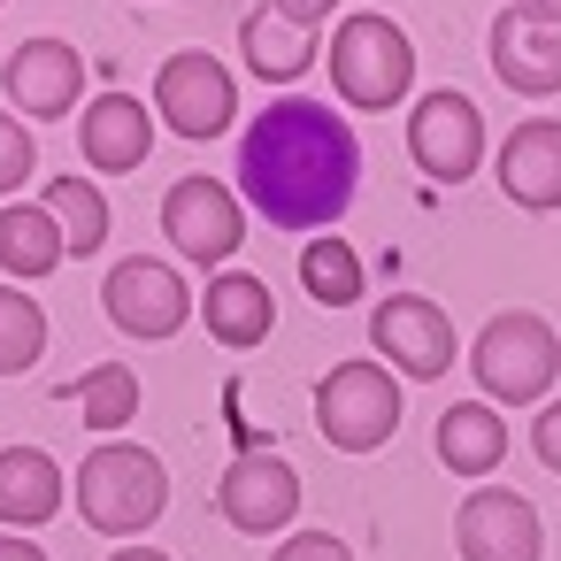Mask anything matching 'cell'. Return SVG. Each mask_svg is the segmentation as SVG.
Returning <instances> with one entry per match:
<instances>
[{"label":"cell","mask_w":561,"mask_h":561,"mask_svg":"<svg viewBox=\"0 0 561 561\" xmlns=\"http://www.w3.org/2000/svg\"><path fill=\"white\" fill-rule=\"evenodd\" d=\"M270 561H354V553H346V538H331V530H293V538H277Z\"/></svg>","instance_id":"cell-27"},{"label":"cell","mask_w":561,"mask_h":561,"mask_svg":"<svg viewBox=\"0 0 561 561\" xmlns=\"http://www.w3.org/2000/svg\"><path fill=\"white\" fill-rule=\"evenodd\" d=\"M492 178H500V193H507L515 208L553 216V208H561V116H523V124L500 139Z\"/></svg>","instance_id":"cell-14"},{"label":"cell","mask_w":561,"mask_h":561,"mask_svg":"<svg viewBox=\"0 0 561 561\" xmlns=\"http://www.w3.org/2000/svg\"><path fill=\"white\" fill-rule=\"evenodd\" d=\"M201 323H208V339H216V346L247 354V346H262V339H270L277 300H270V285H262V277H247V270H216V277L201 285Z\"/></svg>","instance_id":"cell-17"},{"label":"cell","mask_w":561,"mask_h":561,"mask_svg":"<svg viewBox=\"0 0 561 561\" xmlns=\"http://www.w3.org/2000/svg\"><path fill=\"white\" fill-rule=\"evenodd\" d=\"M316 431L339 454H377L400 431V377L377 354H354V362L323 369V385H316Z\"/></svg>","instance_id":"cell-5"},{"label":"cell","mask_w":561,"mask_h":561,"mask_svg":"<svg viewBox=\"0 0 561 561\" xmlns=\"http://www.w3.org/2000/svg\"><path fill=\"white\" fill-rule=\"evenodd\" d=\"M47 354V308L24 285H0V377H24Z\"/></svg>","instance_id":"cell-25"},{"label":"cell","mask_w":561,"mask_h":561,"mask_svg":"<svg viewBox=\"0 0 561 561\" xmlns=\"http://www.w3.org/2000/svg\"><path fill=\"white\" fill-rule=\"evenodd\" d=\"M454 553L461 561H538L546 553V523L523 492L507 484H477L454 507Z\"/></svg>","instance_id":"cell-11"},{"label":"cell","mask_w":561,"mask_h":561,"mask_svg":"<svg viewBox=\"0 0 561 561\" xmlns=\"http://www.w3.org/2000/svg\"><path fill=\"white\" fill-rule=\"evenodd\" d=\"M108 561H170V553H162V546H147V538H139V546H116V553H108Z\"/></svg>","instance_id":"cell-32"},{"label":"cell","mask_w":561,"mask_h":561,"mask_svg":"<svg viewBox=\"0 0 561 561\" xmlns=\"http://www.w3.org/2000/svg\"><path fill=\"white\" fill-rule=\"evenodd\" d=\"M331 9H339V0H270V16H285L293 32H316Z\"/></svg>","instance_id":"cell-29"},{"label":"cell","mask_w":561,"mask_h":561,"mask_svg":"<svg viewBox=\"0 0 561 561\" xmlns=\"http://www.w3.org/2000/svg\"><path fill=\"white\" fill-rule=\"evenodd\" d=\"M62 500H70V484H62L55 454L0 446V530H39V523L62 515Z\"/></svg>","instance_id":"cell-18"},{"label":"cell","mask_w":561,"mask_h":561,"mask_svg":"<svg viewBox=\"0 0 561 561\" xmlns=\"http://www.w3.org/2000/svg\"><path fill=\"white\" fill-rule=\"evenodd\" d=\"M32 162H39V147H32V131L16 124V108H0V201H9L24 178H32Z\"/></svg>","instance_id":"cell-26"},{"label":"cell","mask_w":561,"mask_h":561,"mask_svg":"<svg viewBox=\"0 0 561 561\" xmlns=\"http://www.w3.org/2000/svg\"><path fill=\"white\" fill-rule=\"evenodd\" d=\"M62 262H70V239L47 216V201H9V208H0V270H9V285L55 277Z\"/></svg>","instance_id":"cell-19"},{"label":"cell","mask_w":561,"mask_h":561,"mask_svg":"<svg viewBox=\"0 0 561 561\" xmlns=\"http://www.w3.org/2000/svg\"><path fill=\"white\" fill-rule=\"evenodd\" d=\"M170 507V469L147 454V446H124V438H101L85 461H78V515L124 546H139V530H154Z\"/></svg>","instance_id":"cell-2"},{"label":"cell","mask_w":561,"mask_h":561,"mask_svg":"<svg viewBox=\"0 0 561 561\" xmlns=\"http://www.w3.org/2000/svg\"><path fill=\"white\" fill-rule=\"evenodd\" d=\"M530 454H538V461L561 477V400H546V408L530 415Z\"/></svg>","instance_id":"cell-28"},{"label":"cell","mask_w":561,"mask_h":561,"mask_svg":"<svg viewBox=\"0 0 561 561\" xmlns=\"http://www.w3.org/2000/svg\"><path fill=\"white\" fill-rule=\"evenodd\" d=\"M300 285H308L316 308H354V300H362V254H354L339 231H316V239L300 247Z\"/></svg>","instance_id":"cell-23"},{"label":"cell","mask_w":561,"mask_h":561,"mask_svg":"<svg viewBox=\"0 0 561 561\" xmlns=\"http://www.w3.org/2000/svg\"><path fill=\"white\" fill-rule=\"evenodd\" d=\"M239 55H247V70H254L262 85H293V78L316 62V39H308V32H293L285 16L254 9V16L239 24Z\"/></svg>","instance_id":"cell-21"},{"label":"cell","mask_w":561,"mask_h":561,"mask_svg":"<svg viewBox=\"0 0 561 561\" xmlns=\"http://www.w3.org/2000/svg\"><path fill=\"white\" fill-rule=\"evenodd\" d=\"M408 154L423 162L431 185H461V178H477V170H484V116H477V101L454 93V85L423 93V101L408 108Z\"/></svg>","instance_id":"cell-9"},{"label":"cell","mask_w":561,"mask_h":561,"mask_svg":"<svg viewBox=\"0 0 561 561\" xmlns=\"http://www.w3.org/2000/svg\"><path fill=\"white\" fill-rule=\"evenodd\" d=\"M369 346H377L385 369H400V377H415V385L446 377L454 354H461L446 308L423 300V293H392V300H377V308H369Z\"/></svg>","instance_id":"cell-8"},{"label":"cell","mask_w":561,"mask_h":561,"mask_svg":"<svg viewBox=\"0 0 561 561\" xmlns=\"http://www.w3.org/2000/svg\"><path fill=\"white\" fill-rule=\"evenodd\" d=\"M154 116L178 131V139H224L231 131V116H239V85H231V70L216 62V55H201V47H185V55H170L162 70H154Z\"/></svg>","instance_id":"cell-7"},{"label":"cell","mask_w":561,"mask_h":561,"mask_svg":"<svg viewBox=\"0 0 561 561\" xmlns=\"http://www.w3.org/2000/svg\"><path fill=\"white\" fill-rule=\"evenodd\" d=\"M0 561H47V546L24 538V530H0Z\"/></svg>","instance_id":"cell-30"},{"label":"cell","mask_w":561,"mask_h":561,"mask_svg":"<svg viewBox=\"0 0 561 561\" xmlns=\"http://www.w3.org/2000/svg\"><path fill=\"white\" fill-rule=\"evenodd\" d=\"M515 16H530V24H561V0H507Z\"/></svg>","instance_id":"cell-31"},{"label":"cell","mask_w":561,"mask_h":561,"mask_svg":"<svg viewBox=\"0 0 561 561\" xmlns=\"http://www.w3.org/2000/svg\"><path fill=\"white\" fill-rule=\"evenodd\" d=\"M484 55H492V78L507 93H523V101H553L561 93V24H530V16L500 9Z\"/></svg>","instance_id":"cell-15"},{"label":"cell","mask_w":561,"mask_h":561,"mask_svg":"<svg viewBox=\"0 0 561 561\" xmlns=\"http://www.w3.org/2000/svg\"><path fill=\"white\" fill-rule=\"evenodd\" d=\"M438 461H446L454 477H492V469L507 461V423H500V408H492V400H454V408L438 415Z\"/></svg>","instance_id":"cell-20"},{"label":"cell","mask_w":561,"mask_h":561,"mask_svg":"<svg viewBox=\"0 0 561 561\" xmlns=\"http://www.w3.org/2000/svg\"><path fill=\"white\" fill-rule=\"evenodd\" d=\"M0 93L16 101V116L55 124V116H70L78 93H85V55H78L70 39H24V47L9 55V70H0Z\"/></svg>","instance_id":"cell-13"},{"label":"cell","mask_w":561,"mask_h":561,"mask_svg":"<svg viewBox=\"0 0 561 561\" xmlns=\"http://www.w3.org/2000/svg\"><path fill=\"white\" fill-rule=\"evenodd\" d=\"M216 507H224L231 530L277 538V530H293V515H300V469H293L285 454H239V461L224 469V484H216Z\"/></svg>","instance_id":"cell-12"},{"label":"cell","mask_w":561,"mask_h":561,"mask_svg":"<svg viewBox=\"0 0 561 561\" xmlns=\"http://www.w3.org/2000/svg\"><path fill=\"white\" fill-rule=\"evenodd\" d=\"M47 216L62 224V239H70V254L85 262V254H101V239H108V201H101V185L93 178H55L47 185Z\"/></svg>","instance_id":"cell-24"},{"label":"cell","mask_w":561,"mask_h":561,"mask_svg":"<svg viewBox=\"0 0 561 561\" xmlns=\"http://www.w3.org/2000/svg\"><path fill=\"white\" fill-rule=\"evenodd\" d=\"M101 308H108V323L124 339L154 346V339H178L193 323V285L170 262H154V254H124L108 270V285H101Z\"/></svg>","instance_id":"cell-6"},{"label":"cell","mask_w":561,"mask_h":561,"mask_svg":"<svg viewBox=\"0 0 561 561\" xmlns=\"http://www.w3.org/2000/svg\"><path fill=\"white\" fill-rule=\"evenodd\" d=\"M147 147H154V108H147V101H131V93H101V101H85V116H78V154H85L101 178L139 170Z\"/></svg>","instance_id":"cell-16"},{"label":"cell","mask_w":561,"mask_h":561,"mask_svg":"<svg viewBox=\"0 0 561 561\" xmlns=\"http://www.w3.org/2000/svg\"><path fill=\"white\" fill-rule=\"evenodd\" d=\"M362 185V139L331 101H262L239 131V201L277 231H323Z\"/></svg>","instance_id":"cell-1"},{"label":"cell","mask_w":561,"mask_h":561,"mask_svg":"<svg viewBox=\"0 0 561 561\" xmlns=\"http://www.w3.org/2000/svg\"><path fill=\"white\" fill-rule=\"evenodd\" d=\"M408 85H415V39L385 9H362L331 32V93L346 108H392L408 101Z\"/></svg>","instance_id":"cell-4"},{"label":"cell","mask_w":561,"mask_h":561,"mask_svg":"<svg viewBox=\"0 0 561 561\" xmlns=\"http://www.w3.org/2000/svg\"><path fill=\"white\" fill-rule=\"evenodd\" d=\"M162 231H170V247H178L185 262L216 270V262H231L239 239H247V201H239L231 185H216V178H178V185L162 193Z\"/></svg>","instance_id":"cell-10"},{"label":"cell","mask_w":561,"mask_h":561,"mask_svg":"<svg viewBox=\"0 0 561 561\" xmlns=\"http://www.w3.org/2000/svg\"><path fill=\"white\" fill-rule=\"evenodd\" d=\"M62 400L78 408V423H93V431L108 438V431H124V423L139 415V369H131V362H101V369L70 377Z\"/></svg>","instance_id":"cell-22"},{"label":"cell","mask_w":561,"mask_h":561,"mask_svg":"<svg viewBox=\"0 0 561 561\" xmlns=\"http://www.w3.org/2000/svg\"><path fill=\"white\" fill-rule=\"evenodd\" d=\"M469 369H477L484 400L538 408V400L553 392V377H561V339H553V323H546V316H530V308H500V316L477 331Z\"/></svg>","instance_id":"cell-3"}]
</instances>
